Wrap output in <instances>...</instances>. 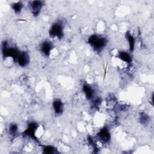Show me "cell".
<instances>
[{"mask_svg":"<svg viewBox=\"0 0 154 154\" xmlns=\"http://www.w3.org/2000/svg\"><path fill=\"white\" fill-rule=\"evenodd\" d=\"M39 49L43 55L46 57H49L54 51V46L52 42L45 40L40 44Z\"/></svg>","mask_w":154,"mask_h":154,"instance_id":"cell-6","label":"cell"},{"mask_svg":"<svg viewBox=\"0 0 154 154\" xmlns=\"http://www.w3.org/2000/svg\"><path fill=\"white\" fill-rule=\"evenodd\" d=\"M14 63H17L19 66L23 67L26 66L29 63V55L25 51H19L17 54Z\"/></svg>","mask_w":154,"mask_h":154,"instance_id":"cell-4","label":"cell"},{"mask_svg":"<svg viewBox=\"0 0 154 154\" xmlns=\"http://www.w3.org/2000/svg\"><path fill=\"white\" fill-rule=\"evenodd\" d=\"M11 8H12L13 11H14V13L18 14L22 12L24 5H23V4L22 2L18 1V2L13 3L11 4Z\"/></svg>","mask_w":154,"mask_h":154,"instance_id":"cell-11","label":"cell"},{"mask_svg":"<svg viewBox=\"0 0 154 154\" xmlns=\"http://www.w3.org/2000/svg\"><path fill=\"white\" fill-rule=\"evenodd\" d=\"M8 131L9 135L10 137L15 138L16 137L17 135V134L19 133V126H18V125L15 123H11L10 125H9Z\"/></svg>","mask_w":154,"mask_h":154,"instance_id":"cell-10","label":"cell"},{"mask_svg":"<svg viewBox=\"0 0 154 154\" xmlns=\"http://www.w3.org/2000/svg\"><path fill=\"white\" fill-rule=\"evenodd\" d=\"M64 26L62 20H58L51 25L49 28V33L52 39H61L64 36Z\"/></svg>","mask_w":154,"mask_h":154,"instance_id":"cell-2","label":"cell"},{"mask_svg":"<svg viewBox=\"0 0 154 154\" xmlns=\"http://www.w3.org/2000/svg\"><path fill=\"white\" fill-rule=\"evenodd\" d=\"M64 109L63 102L60 99H55L52 102V109L57 116L63 114Z\"/></svg>","mask_w":154,"mask_h":154,"instance_id":"cell-7","label":"cell"},{"mask_svg":"<svg viewBox=\"0 0 154 154\" xmlns=\"http://www.w3.org/2000/svg\"><path fill=\"white\" fill-rule=\"evenodd\" d=\"M125 37L127 40L129 48V51H132L134 49L135 45V38L134 35L131 33L130 32H127L126 34H125Z\"/></svg>","mask_w":154,"mask_h":154,"instance_id":"cell-9","label":"cell"},{"mask_svg":"<svg viewBox=\"0 0 154 154\" xmlns=\"http://www.w3.org/2000/svg\"><path fill=\"white\" fill-rule=\"evenodd\" d=\"M43 152L46 153H55V150L57 149L54 146L51 145H46L43 146L42 147Z\"/></svg>","mask_w":154,"mask_h":154,"instance_id":"cell-13","label":"cell"},{"mask_svg":"<svg viewBox=\"0 0 154 154\" xmlns=\"http://www.w3.org/2000/svg\"><path fill=\"white\" fill-rule=\"evenodd\" d=\"M118 58L120 60L128 66H131L132 58L129 52L122 51L118 52Z\"/></svg>","mask_w":154,"mask_h":154,"instance_id":"cell-8","label":"cell"},{"mask_svg":"<svg viewBox=\"0 0 154 154\" xmlns=\"http://www.w3.org/2000/svg\"><path fill=\"white\" fill-rule=\"evenodd\" d=\"M82 90L86 99L92 101L94 98H96L95 90L90 84L88 83L83 84Z\"/></svg>","mask_w":154,"mask_h":154,"instance_id":"cell-5","label":"cell"},{"mask_svg":"<svg viewBox=\"0 0 154 154\" xmlns=\"http://www.w3.org/2000/svg\"><path fill=\"white\" fill-rule=\"evenodd\" d=\"M88 43L93 50L102 51L106 45V38L100 34H93L88 38Z\"/></svg>","mask_w":154,"mask_h":154,"instance_id":"cell-1","label":"cell"},{"mask_svg":"<svg viewBox=\"0 0 154 154\" xmlns=\"http://www.w3.org/2000/svg\"><path fill=\"white\" fill-rule=\"evenodd\" d=\"M44 7V2L42 1H29L28 7L30 12L34 16H37L41 13Z\"/></svg>","mask_w":154,"mask_h":154,"instance_id":"cell-3","label":"cell"},{"mask_svg":"<svg viewBox=\"0 0 154 154\" xmlns=\"http://www.w3.org/2000/svg\"><path fill=\"white\" fill-rule=\"evenodd\" d=\"M139 120L142 125H147L150 121V118L149 115L145 112H143L140 114V116H139Z\"/></svg>","mask_w":154,"mask_h":154,"instance_id":"cell-12","label":"cell"}]
</instances>
